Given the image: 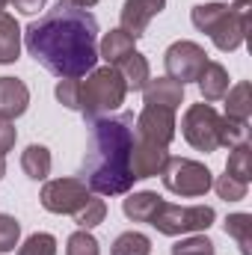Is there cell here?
Returning <instances> with one entry per match:
<instances>
[{"label": "cell", "mask_w": 252, "mask_h": 255, "mask_svg": "<svg viewBox=\"0 0 252 255\" xmlns=\"http://www.w3.org/2000/svg\"><path fill=\"white\" fill-rule=\"evenodd\" d=\"M30 57L51 74L83 77L98 63V21L89 9L57 3L24 30Z\"/></svg>", "instance_id": "1"}, {"label": "cell", "mask_w": 252, "mask_h": 255, "mask_svg": "<svg viewBox=\"0 0 252 255\" xmlns=\"http://www.w3.org/2000/svg\"><path fill=\"white\" fill-rule=\"evenodd\" d=\"M133 113H110L89 122V142L83 154V181L98 196H125L133 187L130 172Z\"/></svg>", "instance_id": "2"}, {"label": "cell", "mask_w": 252, "mask_h": 255, "mask_svg": "<svg viewBox=\"0 0 252 255\" xmlns=\"http://www.w3.org/2000/svg\"><path fill=\"white\" fill-rule=\"evenodd\" d=\"M175 110L166 107H142L133 119V148H130V172L136 181L160 175L169 142L175 139Z\"/></svg>", "instance_id": "3"}, {"label": "cell", "mask_w": 252, "mask_h": 255, "mask_svg": "<svg viewBox=\"0 0 252 255\" xmlns=\"http://www.w3.org/2000/svg\"><path fill=\"white\" fill-rule=\"evenodd\" d=\"M250 12L252 0H235L229 3H199L190 12V21L199 33H208L211 42L220 51H238L244 39L250 36Z\"/></svg>", "instance_id": "4"}, {"label": "cell", "mask_w": 252, "mask_h": 255, "mask_svg": "<svg viewBox=\"0 0 252 255\" xmlns=\"http://www.w3.org/2000/svg\"><path fill=\"white\" fill-rule=\"evenodd\" d=\"M125 95L127 83L113 65L92 68L86 80L77 77V113H83L86 122L116 113L125 104Z\"/></svg>", "instance_id": "5"}, {"label": "cell", "mask_w": 252, "mask_h": 255, "mask_svg": "<svg viewBox=\"0 0 252 255\" xmlns=\"http://www.w3.org/2000/svg\"><path fill=\"white\" fill-rule=\"evenodd\" d=\"M214 220H217V214L211 205H172V202L160 199L148 226H154L160 235L178 238V235H193V232L211 229Z\"/></svg>", "instance_id": "6"}, {"label": "cell", "mask_w": 252, "mask_h": 255, "mask_svg": "<svg viewBox=\"0 0 252 255\" xmlns=\"http://www.w3.org/2000/svg\"><path fill=\"white\" fill-rule=\"evenodd\" d=\"M160 178H163L166 190L175 193V196H184V199L205 196L214 187L211 169L199 160H190V157H166V163L160 169Z\"/></svg>", "instance_id": "7"}, {"label": "cell", "mask_w": 252, "mask_h": 255, "mask_svg": "<svg viewBox=\"0 0 252 255\" xmlns=\"http://www.w3.org/2000/svg\"><path fill=\"white\" fill-rule=\"evenodd\" d=\"M220 122H223V116L211 104H205V101L190 104L184 119H181V133L196 151L211 154L220 148Z\"/></svg>", "instance_id": "8"}, {"label": "cell", "mask_w": 252, "mask_h": 255, "mask_svg": "<svg viewBox=\"0 0 252 255\" xmlns=\"http://www.w3.org/2000/svg\"><path fill=\"white\" fill-rule=\"evenodd\" d=\"M89 196H92V190L86 187L83 178H54L39 193L42 208L51 214H77L89 202Z\"/></svg>", "instance_id": "9"}, {"label": "cell", "mask_w": 252, "mask_h": 255, "mask_svg": "<svg viewBox=\"0 0 252 255\" xmlns=\"http://www.w3.org/2000/svg\"><path fill=\"white\" fill-rule=\"evenodd\" d=\"M205 63H208L205 48H202V45H196V42H187V39L172 42V45L166 48V54H163L166 77L178 80L181 86L190 83V80H199V74H202Z\"/></svg>", "instance_id": "10"}, {"label": "cell", "mask_w": 252, "mask_h": 255, "mask_svg": "<svg viewBox=\"0 0 252 255\" xmlns=\"http://www.w3.org/2000/svg\"><path fill=\"white\" fill-rule=\"evenodd\" d=\"M166 9V0H125L122 3V12H119V21H122V30L136 42L145 36L151 18H157L160 12Z\"/></svg>", "instance_id": "11"}, {"label": "cell", "mask_w": 252, "mask_h": 255, "mask_svg": "<svg viewBox=\"0 0 252 255\" xmlns=\"http://www.w3.org/2000/svg\"><path fill=\"white\" fill-rule=\"evenodd\" d=\"M142 98H145V107L178 110V104L184 101V86L172 77H148V83L142 86Z\"/></svg>", "instance_id": "12"}, {"label": "cell", "mask_w": 252, "mask_h": 255, "mask_svg": "<svg viewBox=\"0 0 252 255\" xmlns=\"http://www.w3.org/2000/svg\"><path fill=\"white\" fill-rule=\"evenodd\" d=\"M30 107V89L18 77H0V119H18Z\"/></svg>", "instance_id": "13"}, {"label": "cell", "mask_w": 252, "mask_h": 255, "mask_svg": "<svg viewBox=\"0 0 252 255\" xmlns=\"http://www.w3.org/2000/svg\"><path fill=\"white\" fill-rule=\"evenodd\" d=\"M196 83H199V92H202L205 104H214V101L226 98V92H229V71H226V65L223 63L208 60Z\"/></svg>", "instance_id": "14"}, {"label": "cell", "mask_w": 252, "mask_h": 255, "mask_svg": "<svg viewBox=\"0 0 252 255\" xmlns=\"http://www.w3.org/2000/svg\"><path fill=\"white\" fill-rule=\"evenodd\" d=\"M21 57V27L9 12H0V65H9Z\"/></svg>", "instance_id": "15"}, {"label": "cell", "mask_w": 252, "mask_h": 255, "mask_svg": "<svg viewBox=\"0 0 252 255\" xmlns=\"http://www.w3.org/2000/svg\"><path fill=\"white\" fill-rule=\"evenodd\" d=\"M51 166H54V157H51V151H48L45 145L33 142V145L24 148V154H21V169H24L27 178L45 181V178L51 175Z\"/></svg>", "instance_id": "16"}, {"label": "cell", "mask_w": 252, "mask_h": 255, "mask_svg": "<svg viewBox=\"0 0 252 255\" xmlns=\"http://www.w3.org/2000/svg\"><path fill=\"white\" fill-rule=\"evenodd\" d=\"M122 77H125L127 89H139L142 92V86L148 83V77H151V68H148V60L139 54V51H130L125 60H119V63L113 65Z\"/></svg>", "instance_id": "17"}, {"label": "cell", "mask_w": 252, "mask_h": 255, "mask_svg": "<svg viewBox=\"0 0 252 255\" xmlns=\"http://www.w3.org/2000/svg\"><path fill=\"white\" fill-rule=\"evenodd\" d=\"M226 116L229 119H238V122H250V116H252L250 80H241V83L229 86V92H226Z\"/></svg>", "instance_id": "18"}, {"label": "cell", "mask_w": 252, "mask_h": 255, "mask_svg": "<svg viewBox=\"0 0 252 255\" xmlns=\"http://www.w3.org/2000/svg\"><path fill=\"white\" fill-rule=\"evenodd\" d=\"M157 205H160V196L157 193L139 190V193H130L125 202H122V211H125L127 220H133V223H151Z\"/></svg>", "instance_id": "19"}, {"label": "cell", "mask_w": 252, "mask_h": 255, "mask_svg": "<svg viewBox=\"0 0 252 255\" xmlns=\"http://www.w3.org/2000/svg\"><path fill=\"white\" fill-rule=\"evenodd\" d=\"M130 51H136V48H133V39L127 36L122 27L104 33V39H101V45H98V57L107 60V65H116L119 60H125Z\"/></svg>", "instance_id": "20"}, {"label": "cell", "mask_w": 252, "mask_h": 255, "mask_svg": "<svg viewBox=\"0 0 252 255\" xmlns=\"http://www.w3.org/2000/svg\"><path fill=\"white\" fill-rule=\"evenodd\" d=\"M226 175L235 178V181H241V184H250V178H252V148H250V142L232 148V154H229V160H226Z\"/></svg>", "instance_id": "21"}, {"label": "cell", "mask_w": 252, "mask_h": 255, "mask_svg": "<svg viewBox=\"0 0 252 255\" xmlns=\"http://www.w3.org/2000/svg\"><path fill=\"white\" fill-rule=\"evenodd\" d=\"M223 226H226V235L238 241L241 253L252 255V214H229Z\"/></svg>", "instance_id": "22"}, {"label": "cell", "mask_w": 252, "mask_h": 255, "mask_svg": "<svg viewBox=\"0 0 252 255\" xmlns=\"http://www.w3.org/2000/svg\"><path fill=\"white\" fill-rule=\"evenodd\" d=\"M110 255H151V241L142 232H122L113 241Z\"/></svg>", "instance_id": "23"}, {"label": "cell", "mask_w": 252, "mask_h": 255, "mask_svg": "<svg viewBox=\"0 0 252 255\" xmlns=\"http://www.w3.org/2000/svg\"><path fill=\"white\" fill-rule=\"evenodd\" d=\"M244 142H250V122H238V119L223 116V122H220V145L235 148V145H244Z\"/></svg>", "instance_id": "24"}, {"label": "cell", "mask_w": 252, "mask_h": 255, "mask_svg": "<svg viewBox=\"0 0 252 255\" xmlns=\"http://www.w3.org/2000/svg\"><path fill=\"white\" fill-rule=\"evenodd\" d=\"M104 217H107V205H104V199H98V196H89V202L74 214V223L80 226V229H95V226H101L104 223Z\"/></svg>", "instance_id": "25"}, {"label": "cell", "mask_w": 252, "mask_h": 255, "mask_svg": "<svg viewBox=\"0 0 252 255\" xmlns=\"http://www.w3.org/2000/svg\"><path fill=\"white\" fill-rule=\"evenodd\" d=\"M172 255H217V247L205 235H190V238H181L178 244H172Z\"/></svg>", "instance_id": "26"}, {"label": "cell", "mask_w": 252, "mask_h": 255, "mask_svg": "<svg viewBox=\"0 0 252 255\" xmlns=\"http://www.w3.org/2000/svg\"><path fill=\"white\" fill-rule=\"evenodd\" d=\"M65 255H101V247H98V241L86 229H77L65 241Z\"/></svg>", "instance_id": "27"}, {"label": "cell", "mask_w": 252, "mask_h": 255, "mask_svg": "<svg viewBox=\"0 0 252 255\" xmlns=\"http://www.w3.org/2000/svg\"><path fill=\"white\" fill-rule=\"evenodd\" d=\"M18 255H57V238L48 235V232H36L24 241Z\"/></svg>", "instance_id": "28"}, {"label": "cell", "mask_w": 252, "mask_h": 255, "mask_svg": "<svg viewBox=\"0 0 252 255\" xmlns=\"http://www.w3.org/2000/svg\"><path fill=\"white\" fill-rule=\"evenodd\" d=\"M21 238V223L12 214H0V253H12Z\"/></svg>", "instance_id": "29"}, {"label": "cell", "mask_w": 252, "mask_h": 255, "mask_svg": "<svg viewBox=\"0 0 252 255\" xmlns=\"http://www.w3.org/2000/svg\"><path fill=\"white\" fill-rule=\"evenodd\" d=\"M214 190L220 199H226V202H241V199H247V184H241V181H235V178H229V175H220L217 181H214Z\"/></svg>", "instance_id": "30"}, {"label": "cell", "mask_w": 252, "mask_h": 255, "mask_svg": "<svg viewBox=\"0 0 252 255\" xmlns=\"http://www.w3.org/2000/svg\"><path fill=\"white\" fill-rule=\"evenodd\" d=\"M15 139H18V130L9 119H0V154L12 151L15 148Z\"/></svg>", "instance_id": "31"}, {"label": "cell", "mask_w": 252, "mask_h": 255, "mask_svg": "<svg viewBox=\"0 0 252 255\" xmlns=\"http://www.w3.org/2000/svg\"><path fill=\"white\" fill-rule=\"evenodd\" d=\"M12 9H18L21 15H36L39 9H45V3L48 0H6Z\"/></svg>", "instance_id": "32"}, {"label": "cell", "mask_w": 252, "mask_h": 255, "mask_svg": "<svg viewBox=\"0 0 252 255\" xmlns=\"http://www.w3.org/2000/svg\"><path fill=\"white\" fill-rule=\"evenodd\" d=\"M65 6H71V9H89V6H95L98 0H60Z\"/></svg>", "instance_id": "33"}, {"label": "cell", "mask_w": 252, "mask_h": 255, "mask_svg": "<svg viewBox=\"0 0 252 255\" xmlns=\"http://www.w3.org/2000/svg\"><path fill=\"white\" fill-rule=\"evenodd\" d=\"M3 175H6V160H3V154H0V181H3Z\"/></svg>", "instance_id": "34"}, {"label": "cell", "mask_w": 252, "mask_h": 255, "mask_svg": "<svg viewBox=\"0 0 252 255\" xmlns=\"http://www.w3.org/2000/svg\"><path fill=\"white\" fill-rule=\"evenodd\" d=\"M3 9H6V0H0V12H3Z\"/></svg>", "instance_id": "35"}]
</instances>
